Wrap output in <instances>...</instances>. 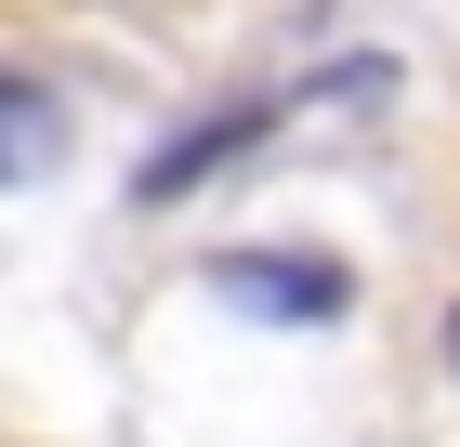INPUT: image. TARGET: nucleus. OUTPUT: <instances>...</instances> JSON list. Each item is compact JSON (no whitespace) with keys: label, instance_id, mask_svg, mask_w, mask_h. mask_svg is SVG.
I'll return each mask as SVG.
<instances>
[{"label":"nucleus","instance_id":"obj_3","mask_svg":"<svg viewBox=\"0 0 460 447\" xmlns=\"http://www.w3.org/2000/svg\"><path fill=\"white\" fill-rule=\"evenodd\" d=\"M66 172V105L40 79H0V184H53Z\"/></svg>","mask_w":460,"mask_h":447},{"label":"nucleus","instance_id":"obj_4","mask_svg":"<svg viewBox=\"0 0 460 447\" xmlns=\"http://www.w3.org/2000/svg\"><path fill=\"white\" fill-rule=\"evenodd\" d=\"M447 355H460V316H447Z\"/></svg>","mask_w":460,"mask_h":447},{"label":"nucleus","instance_id":"obj_2","mask_svg":"<svg viewBox=\"0 0 460 447\" xmlns=\"http://www.w3.org/2000/svg\"><path fill=\"white\" fill-rule=\"evenodd\" d=\"M263 132H277V105H224V119H198V132H172V145H158V158H145V172H132V198H145V210H172V198H198V184H211L224 158H250V145H263Z\"/></svg>","mask_w":460,"mask_h":447},{"label":"nucleus","instance_id":"obj_1","mask_svg":"<svg viewBox=\"0 0 460 447\" xmlns=\"http://www.w3.org/2000/svg\"><path fill=\"white\" fill-rule=\"evenodd\" d=\"M211 290L237 316H289V329H342L355 316V276L329 250H211Z\"/></svg>","mask_w":460,"mask_h":447}]
</instances>
